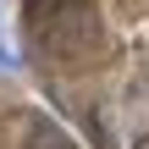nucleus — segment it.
I'll list each match as a JSON object with an SVG mask.
<instances>
[{"label": "nucleus", "mask_w": 149, "mask_h": 149, "mask_svg": "<svg viewBox=\"0 0 149 149\" xmlns=\"http://www.w3.org/2000/svg\"><path fill=\"white\" fill-rule=\"evenodd\" d=\"M11 66H17V55H11V50H0V72H11Z\"/></svg>", "instance_id": "nucleus-1"}]
</instances>
